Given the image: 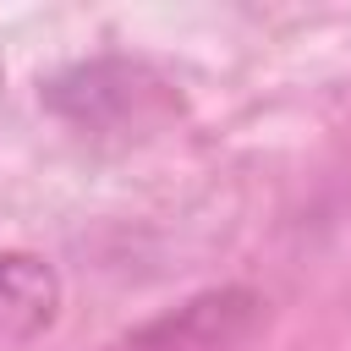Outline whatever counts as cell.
Segmentation results:
<instances>
[{
	"label": "cell",
	"mask_w": 351,
	"mask_h": 351,
	"mask_svg": "<svg viewBox=\"0 0 351 351\" xmlns=\"http://www.w3.org/2000/svg\"><path fill=\"white\" fill-rule=\"evenodd\" d=\"M55 307V274L38 258H0V335H27Z\"/></svg>",
	"instance_id": "1"
}]
</instances>
